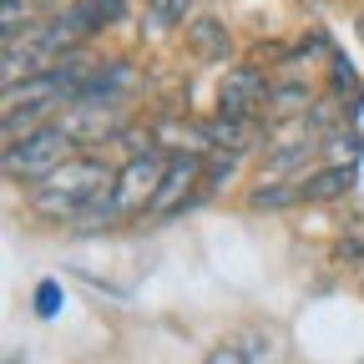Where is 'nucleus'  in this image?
Listing matches in <instances>:
<instances>
[{
	"instance_id": "13",
	"label": "nucleus",
	"mask_w": 364,
	"mask_h": 364,
	"mask_svg": "<svg viewBox=\"0 0 364 364\" xmlns=\"http://www.w3.org/2000/svg\"><path fill=\"white\" fill-rule=\"evenodd\" d=\"M203 364H248V354H243L238 344H218V349H208Z\"/></svg>"
},
{
	"instance_id": "4",
	"label": "nucleus",
	"mask_w": 364,
	"mask_h": 364,
	"mask_svg": "<svg viewBox=\"0 0 364 364\" xmlns=\"http://www.w3.org/2000/svg\"><path fill=\"white\" fill-rule=\"evenodd\" d=\"M203 177H208V152H167V177H162V188H157L147 218L152 223L177 218L182 208H188L193 188H203Z\"/></svg>"
},
{
	"instance_id": "15",
	"label": "nucleus",
	"mask_w": 364,
	"mask_h": 364,
	"mask_svg": "<svg viewBox=\"0 0 364 364\" xmlns=\"http://www.w3.org/2000/svg\"><path fill=\"white\" fill-rule=\"evenodd\" d=\"M344 253L349 258H364V238H344Z\"/></svg>"
},
{
	"instance_id": "9",
	"label": "nucleus",
	"mask_w": 364,
	"mask_h": 364,
	"mask_svg": "<svg viewBox=\"0 0 364 364\" xmlns=\"http://www.w3.org/2000/svg\"><path fill=\"white\" fill-rule=\"evenodd\" d=\"M294 203H304V182H263V188L248 193L253 213H279V208H294Z\"/></svg>"
},
{
	"instance_id": "3",
	"label": "nucleus",
	"mask_w": 364,
	"mask_h": 364,
	"mask_svg": "<svg viewBox=\"0 0 364 364\" xmlns=\"http://www.w3.org/2000/svg\"><path fill=\"white\" fill-rule=\"evenodd\" d=\"M76 136L66 122H46L36 132H26L21 142H6V177L11 182H31V188H41L46 177H51L56 167H66L76 152Z\"/></svg>"
},
{
	"instance_id": "8",
	"label": "nucleus",
	"mask_w": 364,
	"mask_h": 364,
	"mask_svg": "<svg viewBox=\"0 0 364 364\" xmlns=\"http://www.w3.org/2000/svg\"><path fill=\"white\" fill-rule=\"evenodd\" d=\"M188 46L203 61H218V56H228V26L213 16H198V21H188Z\"/></svg>"
},
{
	"instance_id": "10",
	"label": "nucleus",
	"mask_w": 364,
	"mask_h": 364,
	"mask_svg": "<svg viewBox=\"0 0 364 364\" xmlns=\"http://www.w3.org/2000/svg\"><path fill=\"white\" fill-rule=\"evenodd\" d=\"M193 16V0H147V11H142V26L162 31V26H182Z\"/></svg>"
},
{
	"instance_id": "12",
	"label": "nucleus",
	"mask_w": 364,
	"mask_h": 364,
	"mask_svg": "<svg viewBox=\"0 0 364 364\" xmlns=\"http://www.w3.org/2000/svg\"><path fill=\"white\" fill-rule=\"evenodd\" d=\"M56 309H61V284H56V279H41V284H36V314L51 318Z\"/></svg>"
},
{
	"instance_id": "1",
	"label": "nucleus",
	"mask_w": 364,
	"mask_h": 364,
	"mask_svg": "<svg viewBox=\"0 0 364 364\" xmlns=\"http://www.w3.org/2000/svg\"><path fill=\"white\" fill-rule=\"evenodd\" d=\"M112 182H117V172H112L102 157L76 152L66 167H56L51 177H46L41 188H31V208H36L41 218H51V223H76V218H86L91 208L107 203Z\"/></svg>"
},
{
	"instance_id": "16",
	"label": "nucleus",
	"mask_w": 364,
	"mask_h": 364,
	"mask_svg": "<svg viewBox=\"0 0 364 364\" xmlns=\"http://www.w3.org/2000/svg\"><path fill=\"white\" fill-rule=\"evenodd\" d=\"M354 31H359V41H364V16H359V21H354Z\"/></svg>"
},
{
	"instance_id": "14",
	"label": "nucleus",
	"mask_w": 364,
	"mask_h": 364,
	"mask_svg": "<svg viewBox=\"0 0 364 364\" xmlns=\"http://www.w3.org/2000/svg\"><path fill=\"white\" fill-rule=\"evenodd\" d=\"M21 26H26V6L21 0H6V41L21 36Z\"/></svg>"
},
{
	"instance_id": "2",
	"label": "nucleus",
	"mask_w": 364,
	"mask_h": 364,
	"mask_svg": "<svg viewBox=\"0 0 364 364\" xmlns=\"http://www.w3.org/2000/svg\"><path fill=\"white\" fill-rule=\"evenodd\" d=\"M162 177H167V152H132L122 167H117V182H112V193L102 208H91L86 218H76V233H91L97 223H122V218H136L152 208L157 188H162Z\"/></svg>"
},
{
	"instance_id": "6",
	"label": "nucleus",
	"mask_w": 364,
	"mask_h": 364,
	"mask_svg": "<svg viewBox=\"0 0 364 364\" xmlns=\"http://www.w3.org/2000/svg\"><path fill=\"white\" fill-rule=\"evenodd\" d=\"M122 16H127V0H76L61 21L71 26V36H91L102 26H117Z\"/></svg>"
},
{
	"instance_id": "7",
	"label": "nucleus",
	"mask_w": 364,
	"mask_h": 364,
	"mask_svg": "<svg viewBox=\"0 0 364 364\" xmlns=\"http://www.w3.org/2000/svg\"><path fill=\"white\" fill-rule=\"evenodd\" d=\"M354 188V167H318L304 177V203H334Z\"/></svg>"
},
{
	"instance_id": "11",
	"label": "nucleus",
	"mask_w": 364,
	"mask_h": 364,
	"mask_svg": "<svg viewBox=\"0 0 364 364\" xmlns=\"http://www.w3.org/2000/svg\"><path fill=\"white\" fill-rule=\"evenodd\" d=\"M268 107L299 112V107H309V91H304V86H273V91H268Z\"/></svg>"
},
{
	"instance_id": "5",
	"label": "nucleus",
	"mask_w": 364,
	"mask_h": 364,
	"mask_svg": "<svg viewBox=\"0 0 364 364\" xmlns=\"http://www.w3.org/2000/svg\"><path fill=\"white\" fill-rule=\"evenodd\" d=\"M268 81L258 66H228V76L218 81V117L228 122H248L263 102H268Z\"/></svg>"
}]
</instances>
